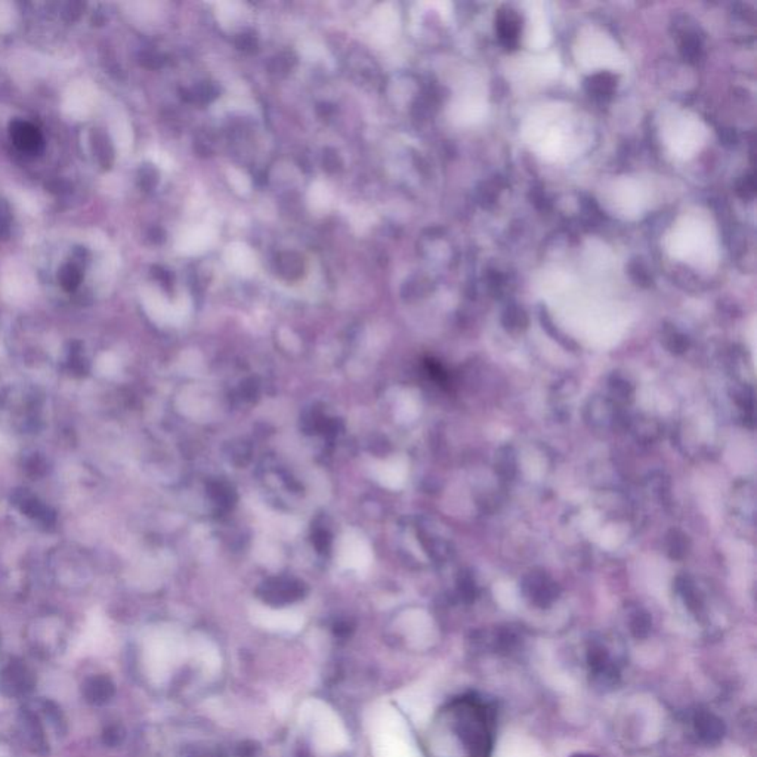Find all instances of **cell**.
<instances>
[{"mask_svg": "<svg viewBox=\"0 0 757 757\" xmlns=\"http://www.w3.org/2000/svg\"><path fill=\"white\" fill-rule=\"evenodd\" d=\"M438 757H491L496 710L485 698L466 694L451 700L433 727Z\"/></svg>", "mask_w": 757, "mask_h": 757, "instance_id": "1", "label": "cell"}, {"mask_svg": "<svg viewBox=\"0 0 757 757\" xmlns=\"http://www.w3.org/2000/svg\"><path fill=\"white\" fill-rule=\"evenodd\" d=\"M587 666L593 685L601 689H611L620 681V663L611 649L602 644H593L587 651Z\"/></svg>", "mask_w": 757, "mask_h": 757, "instance_id": "2", "label": "cell"}, {"mask_svg": "<svg viewBox=\"0 0 757 757\" xmlns=\"http://www.w3.org/2000/svg\"><path fill=\"white\" fill-rule=\"evenodd\" d=\"M36 688V676L23 661H11L0 670V694L8 698H24Z\"/></svg>", "mask_w": 757, "mask_h": 757, "instance_id": "3", "label": "cell"}, {"mask_svg": "<svg viewBox=\"0 0 757 757\" xmlns=\"http://www.w3.org/2000/svg\"><path fill=\"white\" fill-rule=\"evenodd\" d=\"M20 725V734L23 736V741L25 746L38 754H46L47 753V739L43 729L42 722L38 716V713L31 712L30 709H23L18 717Z\"/></svg>", "mask_w": 757, "mask_h": 757, "instance_id": "4", "label": "cell"}, {"mask_svg": "<svg viewBox=\"0 0 757 757\" xmlns=\"http://www.w3.org/2000/svg\"><path fill=\"white\" fill-rule=\"evenodd\" d=\"M11 140L23 153L27 154H39L43 149L45 141L40 130L28 122L15 120L11 123L9 127Z\"/></svg>", "mask_w": 757, "mask_h": 757, "instance_id": "5", "label": "cell"}, {"mask_svg": "<svg viewBox=\"0 0 757 757\" xmlns=\"http://www.w3.org/2000/svg\"><path fill=\"white\" fill-rule=\"evenodd\" d=\"M693 728L698 741L705 746L719 744L723 735H725V725H723L722 719L705 710L695 713L693 719Z\"/></svg>", "mask_w": 757, "mask_h": 757, "instance_id": "6", "label": "cell"}, {"mask_svg": "<svg viewBox=\"0 0 757 757\" xmlns=\"http://www.w3.org/2000/svg\"><path fill=\"white\" fill-rule=\"evenodd\" d=\"M115 686L106 675H93L81 685V695L91 705H104L113 700Z\"/></svg>", "mask_w": 757, "mask_h": 757, "instance_id": "7", "label": "cell"}, {"mask_svg": "<svg viewBox=\"0 0 757 757\" xmlns=\"http://www.w3.org/2000/svg\"><path fill=\"white\" fill-rule=\"evenodd\" d=\"M126 732L120 723H110L103 731V743L108 747H119L125 741Z\"/></svg>", "mask_w": 757, "mask_h": 757, "instance_id": "8", "label": "cell"}, {"mask_svg": "<svg viewBox=\"0 0 757 757\" xmlns=\"http://www.w3.org/2000/svg\"><path fill=\"white\" fill-rule=\"evenodd\" d=\"M59 281L65 290H74L81 281V274L74 265H67L61 269L59 273Z\"/></svg>", "mask_w": 757, "mask_h": 757, "instance_id": "9", "label": "cell"}, {"mask_svg": "<svg viewBox=\"0 0 757 757\" xmlns=\"http://www.w3.org/2000/svg\"><path fill=\"white\" fill-rule=\"evenodd\" d=\"M185 757H227L220 747L213 746H191L185 751Z\"/></svg>", "mask_w": 757, "mask_h": 757, "instance_id": "10", "label": "cell"}, {"mask_svg": "<svg viewBox=\"0 0 757 757\" xmlns=\"http://www.w3.org/2000/svg\"><path fill=\"white\" fill-rule=\"evenodd\" d=\"M258 746L254 743H243L239 747V756L240 757H255L258 753Z\"/></svg>", "mask_w": 757, "mask_h": 757, "instance_id": "11", "label": "cell"}, {"mask_svg": "<svg viewBox=\"0 0 757 757\" xmlns=\"http://www.w3.org/2000/svg\"><path fill=\"white\" fill-rule=\"evenodd\" d=\"M9 207L8 205L5 203L4 200H0V228L2 227H6L9 224Z\"/></svg>", "mask_w": 757, "mask_h": 757, "instance_id": "12", "label": "cell"}, {"mask_svg": "<svg viewBox=\"0 0 757 757\" xmlns=\"http://www.w3.org/2000/svg\"><path fill=\"white\" fill-rule=\"evenodd\" d=\"M296 757H309V754H308L304 749H300V750L296 753Z\"/></svg>", "mask_w": 757, "mask_h": 757, "instance_id": "13", "label": "cell"}, {"mask_svg": "<svg viewBox=\"0 0 757 757\" xmlns=\"http://www.w3.org/2000/svg\"><path fill=\"white\" fill-rule=\"evenodd\" d=\"M573 757H596V756H593V754H586V753H581V754H576V756H573Z\"/></svg>", "mask_w": 757, "mask_h": 757, "instance_id": "14", "label": "cell"}]
</instances>
